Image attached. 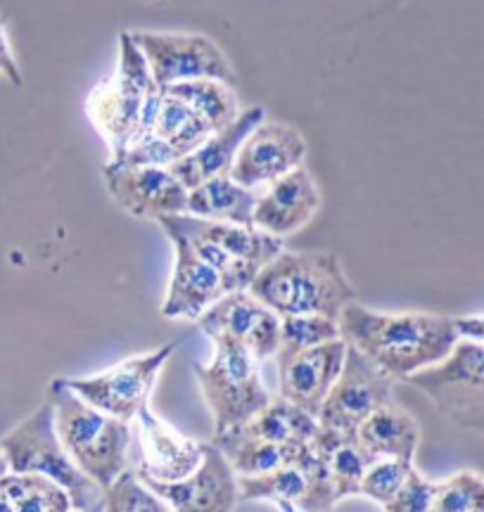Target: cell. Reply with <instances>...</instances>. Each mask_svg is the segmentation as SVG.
<instances>
[{"instance_id": "obj_22", "label": "cell", "mask_w": 484, "mask_h": 512, "mask_svg": "<svg viewBox=\"0 0 484 512\" xmlns=\"http://www.w3.org/2000/svg\"><path fill=\"white\" fill-rule=\"evenodd\" d=\"M167 219L174 226L188 230V233L200 235L209 242H214L216 247L224 249L233 259L245 261L261 271V266L269 264L273 256L283 252V238L264 233L257 226H240V223H228V221H214V219H202V216L193 214H169Z\"/></svg>"}, {"instance_id": "obj_14", "label": "cell", "mask_w": 484, "mask_h": 512, "mask_svg": "<svg viewBox=\"0 0 484 512\" xmlns=\"http://www.w3.org/2000/svg\"><path fill=\"white\" fill-rule=\"evenodd\" d=\"M304 159L307 140L302 133L283 121L264 119L242 140L228 176L245 188L261 190L302 166Z\"/></svg>"}, {"instance_id": "obj_29", "label": "cell", "mask_w": 484, "mask_h": 512, "mask_svg": "<svg viewBox=\"0 0 484 512\" xmlns=\"http://www.w3.org/2000/svg\"><path fill=\"white\" fill-rule=\"evenodd\" d=\"M340 337L337 320L326 316H283L280 318V342L276 349V363L283 366L292 356L302 354L316 344Z\"/></svg>"}, {"instance_id": "obj_37", "label": "cell", "mask_w": 484, "mask_h": 512, "mask_svg": "<svg viewBox=\"0 0 484 512\" xmlns=\"http://www.w3.org/2000/svg\"><path fill=\"white\" fill-rule=\"evenodd\" d=\"M5 472H10V467H8V460L3 456V451H0V477H3Z\"/></svg>"}, {"instance_id": "obj_31", "label": "cell", "mask_w": 484, "mask_h": 512, "mask_svg": "<svg viewBox=\"0 0 484 512\" xmlns=\"http://www.w3.org/2000/svg\"><path fill=\"white\" fill-rule=\"evenodd\" d=\"M435 512H484V477L473 470L456 472L437 482Z\"/></svg>"}, {"instance_id": "obj_13", "label": "cell", "mask_w": 484, "mask_h": 512, "mask_svg": "<svg viewBox=\"0 0 484 512\" xmlns=\"http://www.w3.org/2000/svg\"><path fill=\"white\" fill-rule=\"evenodd\" d=\"M114 202L136 219H162L183 214L188 207V188L171 174L169 166L110 162L103 169Z\"/></svg>"}, {"instance_id": "obj_18", "label": "cell", "mask_w": 484, "mask_h": 512, "mask_svg": "<svg viewBox=\"0 0 484 512\" xmlns=\"http://www.w3.org/2000/svg\"><path fill=\"white\" fill-rule=\"evenodd\" d=\"M321 204V192L307 166H297L290 174L259 190L254 204V226L264 233L285 238L311 221Z\"/></svg>"}, {"instance_id": "obj_36", "label": "cell", "mask_w": 484, "mask_h": 512, "mask_svg": "<svg viewBox=\"0 0 484 512\" xmlns=\"http://www.w3.org/2000/svg\"><path fill=\"white\" fill-rule=\"evenodd\" d=\"M456 328L458 335L475 339V342L484 344V316H466V318H456Z\"/></svg>"}, {"instance_id": "obj_15", "label": "cell", "mask_w": 484, "mask_h": 512, "mask_svg": "<svg viewBox=\"0 0 484 512\" xmlns=\"http://www.w3.org/2000/svg\"><path fill=\"white\" fill-rule=\"evenodd\" d=\"M148 489L178 512H228L238 505V475L233 472L219 446L205 444L202 463L188 477L176 482H159L138 475Z\"/></svg>"}, {"instance_id": "obj_9", "label": "cell", "mask_w": 484, "mask_h": 512, "mask_svg": "<svg viewBox=\"0 0 484 512\" xmlns=\"http://www.w3.org/2000/svg\"><path fill=\"white\" fill-rule=\"evenodd\" d=\"M212 133V124L195 107H190L186 100L178 98L167 88H162L148 126L131 140L121 155L112 159L124 164L169 166L190 155Z\"/></svg>"}, {"instance_id": "obj_3", "label": "cell", "mask_w": 484, "mask_h": 512, "mask_svg": "<svg viewBox=\"0 0 484 512\" xmlns=\"http://www.w3.org/2000/svg\"><path fill=\"white\" fill-rule=\"evenodd\" d=\"M53 406L55 432L84 475L105 486L129 467V422L112 418L81 399L67 380H53L48 399Z\"/></svg>"}, {"instance_id": "obj_4", "label": "cell", "mask_w": 484, "mask_h": 512, "mask_svg": "<svg viewBox=\"0 0 484 512\" xmlns=\"http://www.w3.org/2000/svg\"><path fill=\"white\" fill-rule=\"evenodd\" d=\"M157 91L148 60L140 53L131 31H121L117 69L93 88L86 102L88 117L95 131L110 145L112 157L124 152L136 138L145 105Z\"/></svg>"}, {"instance_id": "obj_26", "label": "cell", "mask_w": 484, "mask_h": 512, "mask_svg": "<svg viewBox=\"0 0 484 512\" xmlns=\"http://www.w3.org/2000/svg\"><path fill=\"white\" fill-rule=\"evenodd\" d=\"M212 444L224 451L228 463L238 477L242 475H261L280 465H295L297 458L307 446H283L271 444V441L247 437L238 430L226 434H214Z\"/></svg>"}, {"instance_id": "obj_23", "label": "cell", "mask_w": 484, "mask_h": 512, "mask_svg": "<svg viewBox=\"0 0 484 512\" xmlns=\"http://www.w3.org/2000/svg\"><path fill=\"white\" fill-rule=\"evenodd\" d=\"M259 190L235 183L231 176H214L188 190L186 214L202 219L254 226V204Z\"/></svg>"}, {"instance_id": "obj_19", "label": "cell", "mask_w": 484, "mask_h": 512, "mask_svg": "<svg viewBox=\"0 0 484 512\" xmlns=\"http://www.w3.org/2000/svg\"><path fill=\"white\" fill-rule=\"evenodd\" d=\"M347 342L342 337L316 344L278 366L280 396L316 418L318 408L345 366Z\"/></svg>"}, {"instance_id": "obj_28", "label": "cell", "mask_w": 484, "mask_h": 512, "mask_svg": "<svg viewBox=\"0 0 484 512\" xmlns=\"http://www.w3.org/2000/svg\"><path fill=\"white\" fill-rule=\"evenodd\" d=\"M167 91L186 100L190 107H195V110L200 112L209 124H212L214 131H219V128L231 124V121L238 119V114L242 112L233 86L224 81H216V79L181 81V83H174V86H169Z\"/></svg>"}, {"instance_id": "obj_10", "label": "cell", "mask_w": 484, "mask_h": 512, "mask_svg": "<svg viewBox=\"0 0 484 512\" xmlns=\"http://www.w3.org/2000/svg\"><path fill=\"white\" fill-rule=\"evenodd\" d=\"M392 384V377L380 373L371 361L347 344L345 366L318 408V427L330 437L352 441L361 422L392 399Z\"/></svg>"}, {"instance_id": "obj_11", "label": "cell", "mask_w": 484, "mask_h": 512, "mask_svg": "<svg viewBox=\"0 0 484 512\" xmlns=\"http://www.w3.org/2000/svg\"><path fill=\"white\" fill-rule=\"evenodd\" d=\"M176 351V344H164L150 354H140L129 361H121L105 373L93 377H76L67 380L81 399L91 403L112 418L131 422L136 413L150 399L159 377V370Z\"/></svg>"}, {"instance_id": "obj_20", "label": "cell", "mask_w": 484, "mask_h": 512, "mask_svg": "<svg viewBox=\"0 0 484 512\" xmlns=\"http://www.w3.org/2000/svg\"><path fill=\"white\" fill-rule=\"evenodd\" d=\"M264 119V107L254 105L250 110H242L238 114V119L231 121V124L224 128H219V131H214L212 136H209L200 147H195L190 155L169 164L171 174L186 185L188 190L209 181V178L228 174L235 155H238L242 140H245L247 133Z\"/></svg>"}, {"instance_id": "obj_25", "label": "cell", "mask_w": 484, "mask_h": 512, "mask_svg": "<svg viewBox=\"0 0 484 512\" xmlns=\"http://www.w3.org/2000/svg\"><path fill=\"white\" fill-rule=\"evenodd\" d=\"M72 501L60 484L38 472H5L0 477V512H69Z\"/></svg>"}, {"instance_id": "obj_1", "label": "cell", "mask_w": 484, "mask_h": 512, "mask_svg": "<svg viewBox=\"0 0 484 512\" xmlns=\"http://www.w3.org/2000/svg\"><path fill=\"white\" fill-rule=\"evenodd\" d=\"M340 337L392 380L444 361L458 342L456 320L439 313H380L349 302L337 316Z\"/></svg>"}, {"instance_id": "obj_24", "label": "cell", "mask_w": 484, "mask_h": 512, "mask_svg": "<svg viewBox=\"0 0 484 512\" xmlns=\"http://www.w3.org/2000/svg\"><path fill=\"white\" fill-rule=\"evenodd\" d=\"M247 437L271 441V444L283 446H309L318 432V420L314 415L302 411L295 403L285 401L283 396L271 399L266 408L254 415L250 422L235 427Z\"/></svg>"}, {"instance_id": "obj_5", "label": "cell", "mask_w": 484, "mask_h": 512, "mask_svg": "<svg viewBox=\"0 0 484 512\" xmlns=\"http://www.w3.org/2000/svg\"><path fill=\"white\" fill-rule=\"evenodd\" d=\"M0 451L12 472H38L60 484L74 510H103V486L84 475L69 458L55 432L53 406L48 401L17 430L0 439Z\"/></svg>"}, {"instance_id": "obj_6", "label": "cell", "mask_w": 484, "mask_h": 512, "mask_svg": "<svg viewBox=\"0 0 484 512\" xmlns=\"http://www.w3.org/2000/svg\"><path fill=\"white\" fill-rule=\"evenodd\" d=\"M209 366H195L200 392L214 418V434H226L250 422L271 401L261 382L259 361L238 344L216 342Z\"/></svg>"}, {"instance_id": "obj_16", "label": "cell", "mask_w": 484, "mask_h": 512, "mask_svg": "<svg viewBox=\"0 0 484 512\" xmlns=\"http://www.w3.org/2000/svg\"><path fill=\"white\" fill-rule=\"evenodd\" d=\"M167 238L174 242L176 261H174V275H171V285L167 292V299L162 304V313L171 320L188 318L197 320L200 313L209 309L216 299L224 294L233 292L228 280L216 268H212L193 252L188 240L183 238L176 230H164Z\"/></svg>"}, {"instance_id": "obj_12", "label": "cell", "mask_w": 484, "mask_h": 512, "mask_svg": "<svg viewBox=\"0 0 484 512\" xmlns=\"http://www.w3.org/2000/svg\"><path fill=\"white\" fill-rule=\"evenodd\" d=\"M197 325L212 342L238 344L257 361L276 356L280 342V316L264 306L250 290H235L200 313Z\"/></svg>"}, {"instance_id": "obj_7", "label": "cell", "mask_w": 484, "mask_h": 512, "mask_svg": "<svg viewBox=\"0 0 484 512\" xmlns=\"http://www.w3.org/2000/svg\"><path fill=\"white\" fill-rule=\"evenodd\" d=\"M406 382L463 430L484 432V344L458 337L444 361L418 370Z\"/></svg>"}, {"instance_id": "obj_2", "label": "cell", "mask_w": 484, "mask_h": 512, "mask_svg": "<svg viewBox=\"0 0 484 512\" xmlns=\"http://www.w3.org/2000/svg\"><path fill=\"white\" fill-rule=\"evenodd\" d=\"M247 290L280 318L326 316L337 320L356 297L335 254L285 249L261 266Z\"/></svg>"}, {"instance_id": "obj_33", "label": "cell", "mask_w": 484, "mask_h": 512, "mask_svg": "<svg viewBox=\"0 0 484 512\" xmlns=\"http://www.w3.org/2000/svg\"><path fill=\"white\" fill-rule=\"evenodd\" d=\"M328 467H330V477H333V486L337 501L347 496H356L359 494L361 486V477L366 472V460L361 458V453L356 451L352 441L349 444L337 446L328 458Z\"/></svg>"}, {"instance_id": "obj_34", "label": "cell", "mask_w": 484, "mask_h": 512, "mask_svg": "<svg viewBox=\"0 0 484 512\" xmlns=\"http://www.w3.org/2000/svg\"><path fill=\"white\" fill-rule=\"evenodd\" d=\"M435 491L437 482H430V479L420 475L416 467H411L409 475H406V479L397 489V494L382 505V508L387 512H428L432 510Z\"/></svg>"}, {"instance_id": "obj_27", "label": "cell", "mask_w": 484, "mask_h": 512, "mask_svg": "<svg viewBox=\"0 0 484 512\" xmlns=\"http://www.w3.org/2000/svg\"><path fill=\"white\" fill-rule=\"evenodd\" d=\"M304 489V475L297 465H280L261 475H242L238 477V503L252 501H271L280 510H299Z\"/></svg>"}, {"instance_id": "obj_8", "label": "cell", "mask_w": 484, "mask_h": 512, "mask_svg": "<svg viewBox=\"0 0 484 512\" xmlns=\"http://www.w3.org/2000/svg\"><path fill=\"white\" fill-rule=\"evenodd\" d=\"M140 53L148 60L157 88L181 81L216 79L235 86L238 76L228 57L205 34H171V31H131Z\"/></svg>"}, {"instance_id": "obj_17", "label": "cell", "mask_w": 484, "mask_h": 512, "mask_svg": "<svg viewBox=\"0 0 484 512\" xmlns=\"http://www.w3.org/2000/svg\"><path fill=\"white\" fill-rule=\"evenodd\" d=\"M138 439H140V463L138 475H145L159 482H176L188 477L205 456V444L178 434L174 427L159 420L150 411L148 403L136 413Z\"/></svg>"}, {"instance_id": "obj_35", "label": "cell", "mask_w": 484, "mask_h": 512, "mask_svg": "<svg viewBox=\"0 0 484 512\" xmlns=\"http://www.w3.org/2000/svg\"><path fill=\"white\" fill-rule=\"evenodd\" d=\"M0 76H5V79H8L15 88L22 86V72H19L15 55H12L8 31H5L3 22H0Z\"/></svg>"}, {"instance_id": "obj_32", "label": "cell", "mask_w": 484, "mask_h": 512, "mask_svg": "<svg viewBox=\"0 0 484 512\" xmlns=\"http://www.w3.org/2000/svg\"><path fill=\"white\" fill-rule=\"evenodd\" d=\"M413 467V460L404 458H382L375 460L366 467L361 477L359 494L371 498V501L385 505L390 498L397 494V489L404 482L409 470Z\"/></svg>"}, {"instance_id": "obj_21", "label": "cell", "mask_w": 484, "mask_h": 512, "mask_svg": "<svg viewBox=\"0 0 484 512\" xmlns=\"http://www.w3.org/2000/svg\"><path fill=\"white\" fill-rule=\"evenodd\" d=\"M352 444L366 465L382 458L413 460L420 444V425L406 408L390 399L361 422Z\"/></svg>"}, {"instance_id": "obj_30", "label": "cell", "mask_w": 484, "mask_h": 512, "mask_svg": "<svg viewBox=\"0 0 484 512\" xmlns=\"http://www.w3.org/2000/svg\"><path fill=\"white\" fill-rule=\"evenodd\" d=\"M105 512H169L171 505L143 484L136 470L126 467L103 489Z\"/></svg>"}]
</instances>
